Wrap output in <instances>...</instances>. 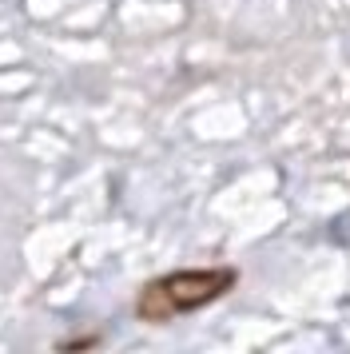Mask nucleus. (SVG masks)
<instances>
[{
    "label": "nucleus",
    "instance_id": "f257e3e1",
    "mask_svg": "<svg viewBox=\"0 0 350 354\" xmlns=\"http://www.w3.org/2000/svg\"><path fill=\"white\" fill-rule=\"evenodd\" d=\"M239 274L231 267H203V271H172L163 279H151L136 299V315L143 322H167L175 315H187L199 306L223 299L235 287Z\"/></svg>",
    "mask_w": 350,
    "mask_h": 354
}]
</instances>
